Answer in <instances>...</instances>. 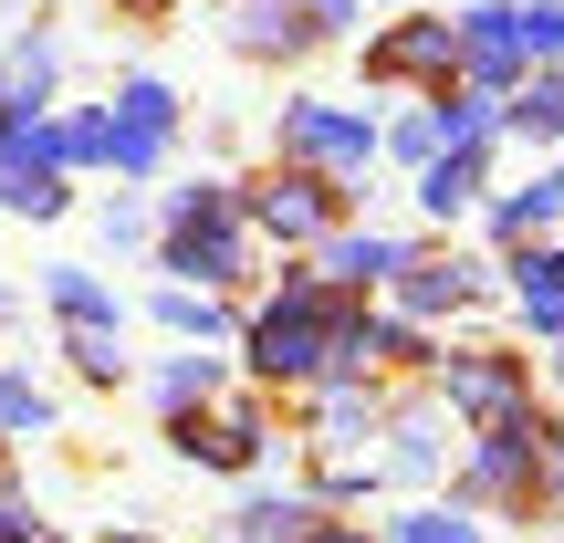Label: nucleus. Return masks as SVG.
<instances>
[{
  "label": "nucleus",
  "instance_id": "29",
  "mask_svg": "<svg viewBox=\"0 0 564 543\" xmlns=\"http://www.w3.org/2000/svg\"><path fill=\"white\" fill-rule=\"evenodd\" d=\"M387 470H398V481H429V470H440V428L408 419V428H398V449H387Z\"/></svg>",
  "mask_w": 564,
  "mask_h": 543
},
{
  "label": "nucleus",
  "instance_id": "28",
  "mask_svg": "<svg viewBox=\"0 0 564 543\" xmlns=\"http://www.w3.org/2000/svg\"><path fill=\"white\" fill-rule=\"evenodd\" d=\"M63 356H74L95 387H116V377H126V356H116V324H74V345H63Z\"/></svg>",
  "mask_w": 564,
  "mask_h": 543
},
{
  "label": "nucleus",
  "instance_id": "7",
  "mask_svg": "<svg viewBox=\"0 0 564 543\" xmlns=\"http://www.w3.org/2000/svg\"><path fill=\"white\" fill-rule=\"evenodd\" d=\"M449 408H460V419H481V428H512V419H533V398H523V366H512V356H449Z\"/></svg>",
  "mask_w": 564,
  "mask_h": 543
},
{
  "label": "nucleus",
  "instance_id": "5",
  "mask_svg": "<svg viewBox=\"0 0 564 543\" xmlns=\"http://www.w3.org/2000/svg\"><path fill=\"white\" fill-rule=\"evenodd\" d=\"M449 74H470L481 95H512V84H523V42H512V0H491V11H460V21H449Z\"/></svg>",
  "mask_w": 564,
  "mask_h": 543
},
{
  "label": "nucleus",
  "instance_id": "24",
  "mask_svg": "<svg viewBox=\"0 0 564 543\" xmlns=\"http://www.w3.org/2000/svg\"><path fill=\"white\" fill-rule=\"evenodd\" d=\"M512 42L523 63H564V0H512Z\"/></svg>",
  "mask_w": 564,
  "mask_h": 543
},
{
  "label": "nucleus",
  "instance_id": "35",
  "mask_svg": "<svg viewBox=\"0 0 564 543\" xmlns=\"http://www.w3.org/2000/svg\"><path fill=\"white\" fill-rule=\"evenodd\" d=\"M303 543H366V523H314Z\"/></svg>",
  "mask_w": 564,
  "mask_h": 543
},
{
  "label": "nucleus",
  "instance_id": "18",
  "mask_svg": "<svg viewBox=\"0 0 564 543\" xmlns=\"http://www.w3.org/2000/svg\"><path fill=\"white\" fill-rule=\"evenodd\" d=\"M53 105V42H11L0 63V116H42Z\"/></svg>",
  "mask_w": 564,
  "mask_h": 543
},
{
  "label": "nucleus",
  "instance_id": "27",
  "mask_svg": "<svg viewBox=\"0 0 564 543\" xmlns=\"http://www.w3.org/2000/svg\"><path fill=\"white\" fill-rule=\"evenodd\" d=\"M158 324H167V335H220V303H209L199 282H167V293H158Z\"/></svg>",
  "mask_w": 564,
  "mask_h": 543
},
{
  "label": "nucleus",
  "instance_id": "19",
  "mask_svg": "<svg viewBox=\"0 0 564 543\" xmlns=\"http://www.w3.org/2000/svg\"><path fill=\"white\" fill-rule=\"evenodd\" d=\"M324 523V502H303V491H282V502H251L241 523H230V543H303Z\"/></svg>",
  "mask_w": 564,
  "mask_h": 543
},
{
  "label": "nucleus",
  "instance_id": "4",
  "mask_svg": "<svg viewBox=\"0 0 564 543\" xmlns=\"http://www.w3.org/2000/svg\"><path fill=\"white\" fill-rule=\"evenodd\" d=\"M167 137H178V95H167L158 74L116 84V105H105V167H116V178H158Z\"/></svg>",
  "mask_w": 564,
  "mask_h": 543
},
{
  "label": "nucleus",
  "instance_id": "2",
  "mask_svg": "<svg viewBox=\"0 0 564 543\" xmlns=\"http://www.w3.org/2000/svg\"><path fill=\"white\" fill-rule=\"evenodd\" d=\"M251 377H272V387H293V377H314L324 366V345H335V293H324V272H293L282 293L251 314Z\"/></svg>",
  "mask_w": 564,
  "mask_h": 543
},
{
  "label": "nucleus",
  "instance_id": "36",
  "mask_svg": "<svg viewBox=\"0 0 564 543\" xmlns=\"http://www.w3.org/2000/svg\"><path fill=\"white\" fill-rule=\"evenodd\" d=\"M116 543H147V533H116Z\"/></svg>",
  "mask_w": 564,
  "mask_h": 543
},
{
  "label": "nucleus",
  "instance_id": "10",
  "mask_svg": "<svg viewBox=\"0 0 564 543\" xmlns=\"http://www.w3.org/2000/svg\"><path fill=\"white\" fill-rule=\"evenodd\" d=\"M533 449H544V419L481 428V449H470V491H481V502H512V491H533Z\"/></svg>",
  "mask_w": 564,
  "mask_h": 543
},
{
  "label": "nucleus",
  "instance_id": "9",
  "mask_svg": "<svg viewBox=\"0 0 564 543\" xmlns=\"http://www.w3.org/2000/svg\"><path fill=\"white\" fill-rule=\"evenodd\" d=\"M241 220H262L272 241H324L335 230V178H272L262 199H241Z\"/></svg>",
  "mask_w": 564,
  "mask_h": 543
},
{
  "label": "nucleus",
  "instance_id": "31",
  "mask_svg": "<svg viewBox=\"0 0 564 543\" xmlns=\"http://www.w3.org/2000/svg\"><path fill=\"white\" fill-rule=\"evenodd\" d=\"M377 146H387V158H419V167H429V158H440V126H429V116H398Z\"/></svg>",
  "mask_w": 564,
  "mask_h": 543
},
{
  "label": "nucleus",
  "instance_id": "32",
  "mask_svg": "<svg viewBox=\"0 0 564 543\" xmlns=\"http://www.w3.org/2000/svg\"><path fill=\"white\" fill-rule=\"evenodd\" d=\"M293 11H303V32H345V21H356L366 0H293Z\"/></svg>",
  "mask_w": 564,
  "mask_h": 543
},
{
  "label": "nucleus",
  "instance_id": "20",
  "mask_svg": "<svg viewBox=\"0 0 564 543\" xmlns=\"http://www.w3.org/2000/svg\"><path fill=\"white\" fill-rule=\"evenodd\" d=\"M42 158H53V167H105V116H95V105L42 116Z\"/></svg>",
  "mask_w": 564,
  "mask_h": 543
},
{
  "label": "nucleus",
  "instance_id": "33",
  "mask_svg": "<svg viewBox=\"0 0 564 543\" xmlns=\"http://www.w3.org/2000/svg\"><path fill=\"white\" fill-rule=\"evenodd\" d=\"M137 241H147V209L116 199V209H105V251H137Z\"/></svg>",
  "mask_w": 564,
  "mask_h": 543
},
{
  "label": "nucleus",
  "instance_id": "11",
  "mask_svg": "<svg viewBox=\"0 0 564 543\" xmlns=\"http://www.w3.org/2000/svg\"><path fill=\"white\" fill-rule=\"evenodd\" d=\"M262 408H230V419H178V449L188 460H209V470H251L262 460Z\"/></svg>",
  "mask_w": 564,
  "mask_h": 543
},
{
  "label": "nucleus",
  "instance_id": "13",
  "mask_svg": "<svg viewBox=\"0 0 564 543\" xmlns=\"http://www.w3.org/2000/svg\"><path fill=\"white\" fill-rule=\"evenodd\" d=\"M470 199H481V146H440V158L419 167V209L429 220H460Z\"/></svg>",
  "mask_w": 564,
  "mask_h": 543
},
{
  "label": "nucleus",
  "instance_id": "30",
  "mask_svg": "<svg viewBox=\"0 0 564 543\" xmlns=\"http://www.w3.org/2000/svg\"><path fill=\"white\" fill-rule=\"evenodd\" d=\"M387 543H481V523H470V512H408Z\"/></svg>",
  "mask_w": 564,
  "mask_h": 543
},
{
  "label": "nucleus",
  "instance_id": "6",
  "mask_svg": "<svg viewBox=\"0 0 564 543\" xmlns=\"http://www.w3.org/2000/svg\"><path fill=\"white\" fill-rule=\"evenodd\" d=\"M0 209H21V220L63 209V167L42 158V116H0Z\"/></svg>",
  "mask_w": 564,
  "mask_h": 543
},
{
  "label": "nucleus",
  "instance_id": "26",
  "mask_svg": "<svg viewBox=\"0 0 564 543\" xmlns=\"http://www.w3.org/2000/svg\"><path fill=\"white\" fill-rule=\"evenodd\" d=\"M42 428H53V398L32 377H0V439H42Z\"/></svg>",
  "mask_w": 564,
  "mask_h": 543
},
{
  "label": "nucleus",
  "instance_id": "15",
  "mask_svg": "<svg viewBox=\"0 0 564 543\" xmlns=\"http://www.w3.org/2000/svg\"><path fill=\"white\" fill-rule=\"evenodd\" d=\"M230 42H241V53H303V11L293 0H230Z\"/></svg>",
  "mask_w": 564,
  "mask_h": 543
},
{
  "label": "nucleus",
  "instance_id": "25",
  "mask_svg": "<svg viewBox=\"0 0 564 543\" xmlns=\"http://www.w3.org/2000/svg\"><path fill=\"white\" fill-rule=\"evenodd\" d=\"M356 428H377V387H356V377H335V387H324V439H356Z\"/></svg>",
  "mask_w": 564,
  "mask_h": 543
},
{
  "label": "nucleus",
  "instance_id": "8",
  "mask_svg": "<svg viewBox=\"0 0 564 543\" xmlns=\"http://www.w3.org/2000/svg\"><path fill=\"white\" fill-rule=\"evenodd\" d=\"M366 74H377V84H429V74H449V21L419 11V21H398V32H377V42H366Z\"/></svg>",
  "mask_w": 564,
  "mask_h": 543
},
{
  "label": "nucleus",
  "instance_id": "22",
  "mask_svg": "<svg viewBox=\"0 0 564 543\" xmlns=\"http://www.w3.org/2000/svg\"><path fill=\"white\" fill-rule=\"evenodd\" d=\"M42 293H53V314H63V324H116V293H105L84 262H53V272H42Z\"/></svg>",
  "mask_w": 564,
  "mask_h": 543
},
{
  "label": "nucleus",
  "instance_id": "37",
  "mask_svg": "<svg viewBox=\"0 0 564 543\" xmlns=\"http://www.w3.org/2000/svg\"><path fill=\"white\" fill-rule=\"evenodd\" d=\"M0 293H11V272H0Z\"/></svg>",
  "mask_w": 564,
  "mask_h": 543
},
{
  "label": "nucleus",
  "instance_id": "21",
  "mask_svg": "<svg viewBox=\"0 0 564 543\" xmlns=\"http://www.w3.org/2000/svg\"><path fill=\"white\" fill-rule=\"evenodd\" d=\"M429 126H440V146H491V126H502V105L491 95H429Z\"/></svg>",
  "mask_w": 564,
  "mask_h": 543
},
{
  "label": "nucleus",
  "instance_id": "1",
  "mask_svg": "<svg viewBox=\"0 0 564 543\" xmlns=\"http://www.w3.org/2000/svg\"><path fill=\"white\" fill-rule=\"evenodd\" d=\"M167 272L199 282V293H220V282L251 272V220H241V199H230L220 178H199V188L167 199Z\"/></svg>",
  "mask_w": 564,
  "mask_h": 543
},
{
  "label": "nucleus",
  "instance_id": "23",
  "mask_svg": "<svg viewBox=\"0 0 564 543\" xmlns=\"http://www.w3.org/2000/svg\"><path fill=\"white\" fill-rule=\"evenodd\" d=\"M209 398H220V366H209V356H178V366L158 377V408H167V419H199Z\"/></svg>",
  "mask_w": 564,
  "mask_h": 543
},
{
  "label": "nucleus",
  "instance_id": "34",
  "mask_svg": "<svg viewBox=\"0 0 564 543\" xmlns=\"http://www.w3.org/2000/svg\"><path fill=\"white\" fill-rule=\"evenodd\" d=\"M0 543H32V512L21 502H0Z\"/></svg>",
  "mask_w": 564,
  "mask_h": 543
},
{
  "label": "nucleus",
  "instance_id": "12",
  "mask_svg": "<svg viewBox=\"0 0 564 543\" xmlns=\"http://www.w3.org/2000/svg\"><path fill=\"white\" fill-rule=\"evenodd\" d=\"M398 272H408V241H387V230H345V241H324V282H345V293L398 282Z\"/></svg>",
  "mask_w": 564,
  "mask_h": 543
},
{
  "label": "nucleus",
  "instance_id": "16",
  "mask_svg": "<svg viewBox=\"0 0 564 543\" xmlns=\"http://www.w3.org/2000/svg\"><path fill=\"white\" fill-rule=\"evenodd\" d=\"M554 220H564V167H533V178L491 209V230H502V241H533V230H554Z\"/></svg>",
  "mask_w": 564,
  "mask_h": 543
},
{
  "label": "nucleus",
  "instance_id": "14",
  "mask_svg": "<svg viewBox=\"0 0 564 543\" xmlns=\"http://www.w3.org/2000/svg\"><path fill=\"white\" fill-rule=\"evenodd\" d=\"M512 303H523L533 335L564 345V251H523V262H512Z\"/></svg>",
  "mask_w": 564,
  "mask_h": 543
},
{
  "label": "nucleus",
  "instance_id": "3",
  "mask_svg": "<svg viewBox=\"0 0 564 543\" xmlns=\"http://www.w3.org/2000/svg\"><path fill=\"white\" fill-rule=\"evenodd\" d=\"M272 137H282V158L314 167V178H366V167H377V126H366L356 105H324V95H293Z\"/></svg>",
  "mask_w": 564,
  "mask_h": 543
},
{
  "label": "nucleus",
  "instance_id": "17",
  "mask_svg": "<svg viewBox=\"0 0 564 543\" xmlns=\"http://www.w3.org/2000/svg\"><path fill=\"white\" fill-rule=\"evenodd\" d=\"M481 293V272L470 262H419V251H408V272H398V303L408 314H449V303H470Z\"/></svg>",
  "mask_w": 564,
  "mask_h": 543
}]
</instances>
